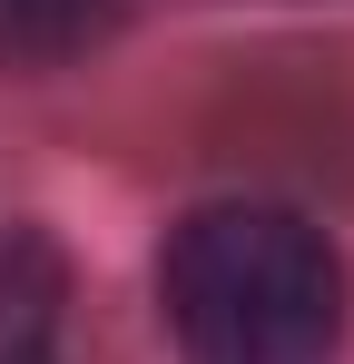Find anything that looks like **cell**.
I'll return each mask as SVG.
<instances>
[{
  "label": "cell",
  "mask_w": 354,
  "mask_h": 364,
  "mask_svg": "<svg viewBox=\"0 0 354 364\" xmlns=\"http://www.w3.org/2000/svg\"><path fill=\"white\" fill-rule=\"evenodd\" d=\"M187 364H325L345 345V256L295 207H197L158 256Z\"/></svg>",
  "instance_id": "1"
},
{
  "label": "cell",
  "mask_w": 354,
  "mask_h": 364,
  "mask_svg": "<svg viewBox=\"0 0 354 364\" xmlns=\"http://www.w3.org/2000/svg\"><path fill=\"white\" fill-rule=\"evenodd\" d=\"M118 30V0H0V60L10 69H59Z\"/></svg>",
  "instance_id": "2"
},
{
  "label": "cell",
  "mask_w": 354,
  "mask_h": 364,
  "mask_svg": "<svg viewBox=\"0 0 354 364\" xmlns=\"http://www.w3.org/2000/svg\"><path fill=\"white\" fill-rule=\"evenodd\" d=\"M59 335V266L40 237H10L0 246V364H50Z\"/></svg>",
  "instance_id": "3"
}]
</instances>
